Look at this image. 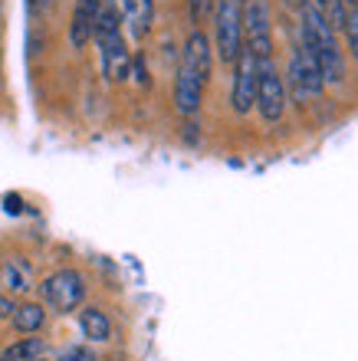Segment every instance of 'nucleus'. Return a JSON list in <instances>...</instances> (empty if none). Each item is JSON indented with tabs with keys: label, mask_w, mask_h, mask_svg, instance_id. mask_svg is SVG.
<instances>
[{
	"label": "nucleus",
	"mask_w": 358,
	"mask_h": 361,
	"mask_svg": "<svg viewBox=\"0 0 358 361\" xmlns=\"http://www.w3.org/2000/svg\"><path fill=\"white\" fill-rule=\"evenodd\" d=\"M43 289V299L47 305H53L56 312H73L83 305V295H85V279L76 269H59L40 286Z\"/></svg>",
	"instance_id": "7"
},
{
	"label": "nucleus",
	"mask_w": 358,
	"mask_h": 361,
	"mask_svg": "<svg viewBox=\"0 0 358 361\" xmlns=\"http://www.w3.org/2000/svg\"><path fill=\"white\" fill-rule=\"evenodd\" d=\"M214 39L217 56L234 63L244 49V4L240 0H217L214 4Z\"/></svg>",
	"instance_id": "3"
},
{
	"label": "nucleus",
	"mask_w": 358,
	"mask_h": 361,
	"mask_svg": "<svg viewBox=\"0 0 358 361\" xmlns=\"http://www.w3.org/2000/svg\"><path fill=\"white\" fill-rule=\"evenodd\" d=\"M119 7H122V17L132 27V33L142 39L155 20V0H119Z\"/></svg>",
	"instance_id": "12"
},
{
	"label": "nucleus",
	"mask_w": 358,
	"mask_h": 361,
	"mask_svg": "<svg viewBox=\"0 0 358 361\" xmlns=\"http://www.w3.org/2000/svg\"><path fill=\"white\" fill-rule=\"evenodd\" d=\"M240 4H246V0H240Z\"/></svg>",
	"instance_id": "23"
},
{
	"label": "nucleus",
	"mask_w": 358,
	"mask_h": 361,
	"mask_svg": "<svg viewBox=\"0 0 358 361\" xmlns=\"http://www.w3.org/2000/svg\"><path fill=\"white\" fill-rule=\"evenodd\" d=\"M217 0H191V13H194V20H204L214 10Z\"/></svg>",
	"instance_id": "19"
},
{
	"label": "nucleus",
	"mask_w": 358,
	"mask_h": 361,
	"mask_svg": "<svg viewBox=\"0 0 358 361\" xmlns=\"http://www.w3.org/2000/svg\"><path fill=\"white\" fill-rule=\"evenodd\" d=\"M59 361H95V355L89 348H83V345H73V348H66L59 355Z\"/></svg>",
	"instance_id": "18"
},
{
	"label": "nucleus",
	"mask_w": 358,
	"mask_h": 361,
	"mask_svg": "<svg viewBox=\"0 0 358 361\" xmlns=\"http://www.w3.org/2000/svg\"><path fill=\"white\" fill-rule=\"evenodd\" d=\"M40 355H43V342H40V338H23V342L10 345L0 358L4 361H33V358H40Z\"/></svg>",
	"instance_id": "16"
},
{
	"label": "nucleus",
	"mask_w": 358,
	"mask_h": 361,
	"mask_svg": "<svg viewBox=\"0 0 358 361\" xmlns=\"http://www.w3.org/2000/svg\"><path fill=\"white\" fill-rule=\"evenodd\" d=\"M0 361H4V358H0Z\"/></svg>",
	"instance_id": "24"
},
{
	"label": "nucleus",
	"mask_w": 358,
	"mask_h": 361,
	"mask_svg": "<svg viewBox=\"0 0 358 361\" xmlns=\"http://www.w3.org/2000/svg\"><path fill=\"white\" fill-rule=\"evenodd\" d=\"M256 109L263 115L266 125H276L286 112V82L276 73L273 59L260 63V79H256Z\"/></svg>",
	"instance_id": "5"
},
{
	"label": "nucleus",
	"mask_w": 358,
	"mask_h": 361,
	"mask_svg": "<svg viewBox=\"0 0 358 361\" xmlns=\"http://www.w3.org/2000/svg\"><path fill=\"white\" fill-rule=\"evenodd\" d=\"M342 33H345V43H349L352 59L358 63V7H355V4H345V17H342Z\"/></svg>",
	"instance_id": "17"
},
{
	"label": "nucleus",
	"mask_w": 358,
	"mask_h": 361,
	"mask_svg": "<svg viewBox=\"0 0 358 361\" xmlns=\"http://www.w3.org/2000/svg\"><path fill=\"white\" fill-rule=\"evenodd\" d=\"M181 66L191 69L201 82L210 79V39L201 30H194L188 37V43H184V49H181Z\"/></svg>",
	"instance_id": "10"
},
{
	"label": "nucleus",
	"mask_w": 358,
	"mask_h": 361,
	"mask_svg": "<svg viewBox=\"0 0 358 361\" xmlns=\"http://www.w3.org/2000/svg\"><path fill=\"white\" fill-rule=\"evenodd\" d=\"M13 319V329L23 335H33L43 329V322H47V312H43V305L37 302H27V305H17V312L10 315Z\"/></svg>",
	"instance_id": "14"
},
{
	"label": "nucleus",
	"mask_w": 358,
	"mask_h": 361,
	"mask_svg": "<svg viewBox=\"0 0 358 361\" xmlns=\"http://www.w3.org/2000/svg\"><path fill=\"white\" fill-rule=\"evenodd\" d=\"M299 17H302V47H306V53L316 59L322 79L332 82V86H339L345 79V56H342L339 37H335L332 23L312 4H306L299 10Z\"/></svg>",
	"instance_id": "1"
},
{
	"label": "nucleus",
	"mask_w": 358,
	"mask_h": 361,
	"mask_svg": "<svg viewBox=\"0 0 358 361\" xmlns=\"http://www.w3.org/2000/svg\"><path fill=\"white\" fill-rule=\"evenodd\" d=\"M256 79H260V63L244 47L240 56L234 59V92H230V102H234L237 115H246L256 105Z\"/></svg>",
	"instance_id": "8"
},
{
	"label": "nucleus",
	"mask_w": 358,
	"mask_h": 361,
	"mask_svg": "<svg viewBox=\"0 0 358 361\" xmlns=\"http://www.w3.org/2000/svg\"><path fill=\"white\" fill-rule=\"evenodd\" d=\"M17 312V302L10 299V295H4L0 293V319H10V315Z\"/></svg>",
	"instance_id": "20"
},
{
	"label": "nucleus",
	"mask_w": 358,
	"mask_h": 361,
	"mask_svg": "<svg viewBox=\"0 0 358 361\" xmlns=\"http://www.w3.org/2000/svg\"><path fill=\"white\" fill-rule=\"evenodd\" d=\"M204 86H208V82H201L191 69H184V66L178 69V79H174V105H178L181 115L198 112L201 99H204Z\"/></svg>",
	"instance_id": "11"
},
{
	"label": "nucleus",
	"mask_w": 358,
	"mask_h": 361,
	"mask_svg": "<svg viewBox=\"0 0 358 361\" xmlns=\"http://www.w3.org/2000/svg\"><path fill=\"white\" fill-rule=\"evenodd\" d=\"M33 361H43V358H33Z\"/></svg>",
	"instance_id": "22"
},
{
	"label": "nucleus",
	"mask_w": 358,
	"mask_h": 361,
	"mask_svg": "<svg viewBox=\"0 0 358 361\" xmlns=\"http://www.w3.org/2000/svg\"><path fill=\"white\" fill-rule=\"evenodd\" d=\"M244 47L256 56V63L273 59V27H270V7H266V0H246Z\"/></svg>",
	"instance_id": "4"
},
{
	"label": "nucleus",
	"mask_w": 358,
	"mask_h": 361,
	"mask_svg": "<svg viewBox=\"0 0 358 361\" xmlns=\"http://www.w3.org/2000/svg\"><path fill=\"white\" fill-rule=\"evenodd\" d=\"M286 86H290L292 99L296 102H306V99H316V95L326 89V79H322L319 66H316V59L306 53V47H296L290 56V73L283 79Z\"/></svg>",
	"instance_id": "6"
},
{
	"label": "nucleus",
	"mask_w": 358,
	"mask_h": 361,
	"mask_svg": "<svg viewBox=\"0 0 358 361\" xmlns=\"http://www.w3.org/2000/svg\"><path fill=\"white\" fill-rule=\"evenodd\" d=\"M286 4H290L292 10H302V7H306V4H309V0H286Z\"/></svg>",
	"instance_id": "21"
},
{
	"label": "nucleus",
	"mask_w": 358,
	"mask_h": 361,
	"mask_svg": "<svg viewBox=\"0 0 358 361\" xmlns=\"http://www.w3.org/2000/svg\"><path fill=\"white\" fill-rule=\"evenodd\" d=\"M99 10H102V0H76L73 20H69V43H73L76 49H83L85 43L93 39Z\"/></svg>",
	"instance_id": "9"
},
{
	"label": "nucleus",
	"mask_w": 358,
	"mask_h": 361,
	"mask_svg": "<svg viewBox=\"0 0 358 361\" xmlns=\"http://www.w3.org/2000/svg\"><path fill=\"white\" fill-rule=\"evenodd\" d=\"M95 43H99V56H102V76L109 82H122L132 73V53L125 47L122 37V10L115 0H102L99 20L93 30Z\"/></svg>",
	"instance_id": "2"
},
{
	"label": "nucleus",
	"mask_w": 358,
	"mask_h": 361,
	"mask_svg": "<svg viewBox=\"0 0 358 361\" xmlns=\"http://www.w3.org/2000/svg\"><path fill=\"white\" fill-rule=\"evenodd\" d=\"M0 283H4L7 293H27L30 289V267L23 259H10V263H4V269H0Z\"/></svg>",
	"instance_id": "15"
},
{
	"label": "nucleus",
	"mask_w": 358,
	"mask_h": 361,
	"mask_svg": "<svg viewBox=\"0 0 358 361\" xmlns=\"http://www.w3.org/2000/svg\"><path fill=\"white\" fill-rule=\"evenodd\" d=\"M79 329L89 342H109V335H112V322H109V315L102 309H83L79 312Z\"/></svg>",
	"instance_id": "13"
}]
</instances>
